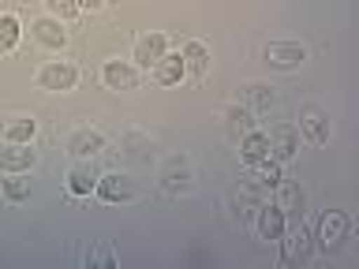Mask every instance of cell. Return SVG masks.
I'll return each mask as SVG.
<instances>
[{
  "instance_id": "44dd1931",
  "label": "cell",
  "mask_w": 359,
  "mask_h": 269,
  "mask_svg": "<svg viewBox=\"0 0 359 269\" xmlns=\"http://www.w3.org/2000/svg\"><path fill=\"white\" fill-rule=\"evenodd\" d=\"M34 134H38V120H30V116H15L4 123L8 142H34Z\"/></svg>"
},
{
  "instance_id": "30bf717a",
  "label": "cell",
  "mask_w": 359,
  "mask_h": 269,
  "mask_svg": "<svg viewBox=\"0 0 359 269\" xmlns=\"http://www.w3.org/2000/svg\"><path fill=\"white\" fill-rule=\"evenodd\" d=\"M30 34H34V41H38V45H45V49H64V45H67V34L60 27V19H34Z\"/></svg>"
},
{
  "instance_id": "603a6c76",
  "label": "cell",
  "mask_w": 359,
  "mask_h": 269,
  "mask_svg": "<svg viewBox=\"0 0 359 269\" xmlns=\"http://www.w3.org/2000/svg\"><path fill=\"white\" fill-rule=\"evenodd\" d=\"M255 172H258V184H262V187H277L280 179H285V176H280V161H277V157H266V161H258Z\"/></svg>"
},
{
  "instance_id": "4fadbf2b",
  "label": "cell",
  "mask_w": 359,
  "mask_h": 269,
  "mask_svg": "<svg viewBox=\"0 0 359 269\" xmlns=\"http://www.w3.org/2000/svg\"><path fill=\"white\" fill-rule=\"evenodd\" d=\"M285 213H280L277 206H266V202H262V206H258V235H262V240H280V235H285Z\"/></svg>"
},
{
  "instance_id": "ac0fdd59",
  "label": "cell",
  "mask_w": 359,
  "mask_h": 269,
  "mask_svg": "<svg viewBox=\"0 0 359 269\" xmlns=\"http://www.w3.org/2000/svg\"><path fill=\"white\" fill-rule=\"evenodd\" d=\"M180 56H184V64H187V75H206V67H210V49H206L202 41H184Z\"/></svg>"
},
{
  "instance_id": "9c48e42d",
  "label": "cell",
  "mask_w": 359,
  "mask_h": 269,
  "mask_svg": "<svg viewBox=\"0 0 359 269\" xmlns=\"http://www.w3.org/2000/svg\"><path fill=\"white\" fill-rule=\"evenodd\" d=\"M165 53H168V38H165V34H146V38L135 41V64H139V67H154Z\"/></svg>"
},
{
  "instance_id": "277c9868",
  "label": "cell",
  "mask_w": 359,
  "mask_h": 269,
  "mask_svg": "<svg viewBox=\"0 0 359 269\" xmlns=\"http://www.w3.org/2000/svg\"><path fill=\"white\" fill-rule=\"evenodd\" d=\"M38 165V153L30 150V142H8L0 150V172H30Z\"/></svg>"
},
{
  "instance_id": "8fae6325",
  "label": "cell",
  "mask_w": 359,
  "mask_h": 269,
  "mask_svg": "<svg viewBox=\"0 0 359 269\" xmlns=\"http://www.w3.org/2000/svg\"><path fill=\"white\" fill-rule=\"evenodd\" d=\"M105 150V134L94 131V127H79L72 139H67V153H75V157H94Z\"/></svg>"
},
{
  "instance_id": "d6986e66",
  "label": "cell",
  "mask_w": 359,
  "mask_h": 269,
  "mask_svg": "<svg viewBox=\"0 0 359 269\" xmlns=\"http://www.w3.org/2000/svg\"><path fill=\"white\" fill-rule=\"evenodd\" d=\"M285 240V235H280ZM307 254H311V235H307V228H292L288 232V240H285V258L288 262H307Z\"/></svg>"
},
{
  "instance_id": "3957f363",
  "label": "cell",
  "mask_w": 359,
  "mask_h": 269,
  "mask_svg": "<svg viewBox=\"0 0 359 269\" xmlns=\"http://www.w3.org/2000/svg\"><path fill=\"white\" fill-rule=\"evenodd\" d=\"M307 60V49L299 41H269L266 45V64L277 67V71H292Z\"/></svg>"
},
{
  "instance_id": "e0dca14e",
  "label": "cell",
  "mask_w": 359,
  "mask_h": 269,
  "mask_svg": "<svg viewBox=\"0 0 359 269\" xmlns=\"http://www.w3.org/2000/svg\"><path fill=\"white\" fill-rule=\"evenodd\" d=\"M240 153H243L247 165L266 161V157H269V139H266V131H247L243 139H240Z\"/></svg>"
},
{
  "instance_id": "cb8c5ba5",
  "label": "cell",
  "mask_w": 359,
  "mask_h": 269,
  "mask_svg": "<svg viewBox=\"0 0 359 269\" xmlns=\"http://www.w3.org/2000/svg\"><path fill=\"white\" fill-rule=\"evenodd\" d=\"M247 101H251V112H266V109H273V90L262 86V83H255V86H247Z\"/></svg>"
},
{
  "instance_id": "7402d4cb",
  "label": "cell",
  "mask_w": 359,
  "mask_h": 269,
  "mask_svg": "<svg viewBox=\"0 0 359 269\" xmlns=\"http://www.w3.org/2000/svg\"><path fill=\"white\" fill-rule=\"evenodd\" d=\"M19 19L15 15H0V53H11L19 45Z\"/></svg>"
},
{
  "instance_id": "7a4b0ae2",
  "label": "cell",
  "mask_w": 359,
  "mask_h": 269,
  "mask_svg": "<svg viewBox=\"0 0 359 269\" xmlns=\"http://www.w3.org/2000/svg\"><path fill=\"white\" fill-rule=\"evenodd\" d=\"M38 83H41V90H53V94L75 90V83H79V67H75L72 60H53V64H45L41 71H38Z\"/></svg>"
},
{
  "instance_id": "ffe728a7",
  "label": "cell",
  "mask_w": 359,
  "mask_h": 269,
  "mask_svg": "<svg viewBox=\"0 0 359 269\" xmlns=\"http://www.w3.org/2000/svg\"><path fill=\"white\" fill-rule=\"evenodd\" d=\"M262 184H258V179H243V184L240 187H236V206H240V213H251V209H258V206H262Z\"/></svg>"
},
{
  "instance_id": "2e32d148",
  "label": "cell",
  "mask_w": 359,
  "mask_h": 269,
  "mask_svg": "<svg viewBox=\"0 0 359 269\" xmlns=\"http://www.w3.org/2000/svg\"><path fill=\"white\" fill-rule=\"evenodd\" d=\"M161 179H165L168 191H187L191 187V165H187V157H168Z\"/></svg>"
},
{
  "instance_id": "8992f818",
  "label": "cell",
  "mask_w": 359,
  "mask_h": 269,
  "mask_svg": "<svg viewBox=\"0 0 359 269\" xmlns=\"http://www.w3.org/2000/svg\"><path fill=\"white\" fill-rule=\"evenodd\" d=\"M299 131L307 134V142H314V146L330 142V120H325V112L318 105H307L299 112Z\"/></svg>"
},
{
  "instance_id": "484cf974",
  "label": "cell",
  "mask_w": 359,
  "mask_h": 269,
  "mask_svg": "<svg viewBox=\"0 0 359 269\" xmlns=\"http://www.w3.org/2000/svg\"><path fill=\"white\" fill-rule=\"evenodd\" d=\"M4 195L11 202H22L30 195V179H22V172H11V179H4Z\"/></svg>"
},
{
  "instance_id": "d4e9b609",
  "label": "cell",
  "mask_w": 359,
  "mask_h": 269,
  "mask_svg": "<svg viewBox=\"0 0 359 269\" xmlns=\"http://www.w3.org/2000/svg\"><path fill=\"white\" fill-rule=\"evenodd\" d=\"M229 127H232V131H240V134L255 131V112H251V109L232 105V109H229Z\"/></svg>"
},
{
  "instance_id": "f1b7e54d",
  "label": "cell",
  "mask_w": 359,
  "mask_h": 269,
  "mask_svg": "<svg viewBox=\"0 0 359 269\" xmlns=\"http://www.w3.org/2000/svg\"><path fill=\"white\" fill-rule=\"evenodd\" d=\"M105 0H79V11H101Z\"/></svg>"
},
{
  "instance_id": "6da1fadb",
  "label": "cell",
  "mask_w": 359,
  "mask_h": 269,
  "mask_svg": "<svg viewBox=\"0 0 359 269\" xmlns=\"http://www.w3.org/2000/svg\"><path fill=\"white\" fill-rule=\"evenodd\" d=\"M348 235H352V217H348V213H341V209H330V213H325L322 224H318V240H322L325 251H341Z\"/></svg>"
},
{
  "instance_id": "9a60e30c",
  "label": "cell",
  "mask_w": 359,
  "mask_h": 269,
  "mask_svg": "<svg viewBox=\"0 0 359 269\" xmlns=\"http://www.w3.org/2000/svg\"><path fill=\"white\" fill-rule=\"evenodd\" d=\"M273 206L285 213V217H299V213H303V191H299V184H292V179H280Z\"/></svg>"
},
{
  "instance_id": "5bb4252c",
  "label": "cell",
  "mask_w": 359,
  "mask_h": 269,
  "mask_svg": "<svg viewBox=\"0 0 359 269\" xmlns=\"http://www.w3.org/2000/svg\"><path fill=\"white\" fill-rule=\"evenodd\" d=\"M97 187V168L90 165V161H83V165H75L72 172H67V191H72L75 198H86L90 191Z\"/></svg>"
},
{
  "instance_id": "52a82bcc",
  "label": "cell",
  "mask_w": 359,
  "mask_h": 269,
  "mask_svg": "<svg viewBox=\"0 0 359 269\" xmlns=\"http://www.w3.org/2000/svg\"><path fill=\"white\" fill-rule=\"evenodd\" d=\"M101 78H105L109 90H135V83H139V71H135L128 60H105V67H101Z\"/></svg>"
},
{
  "instance_id": "ba28073f",
  "label": "cell",
  "mask_w": 359,
  "mask_h": 269,
  "mask_svg": "<svg viewBox=\"0 0 359 269\" xmlns=\"http://www.w3.org/2000/svg\"><path fill=\"white\" fill-rule=\"evenodd\" d=\"M97 195L105 198V202H131L135 198V187H131V179L128 176H120V172H109V176H97Z\"/></svg>"
},
{
  "instance_id": "5b68a950",
  "label": "cell",
  "mask_w": 359,
  "mask_h": 269,
  "mask_svg": "<svg viewBox=\"0 0 359 269\" xmlns=\"http://www.w3.org/2000/svg\"><path fill=\"white\" fill-rule=\"evenodd\" d=\"M266 139H269V153H273L277 161H288V157L299 150V127H292V123H273Z\"/></svg>"
},
{
  "instance_id": "7c38bea8",
  "label": "cell",
  "mask_w": 359,
  "mask_h": 269,
  "mask_svg": "<svg viewBox=\"0 0 359 269\" xmlns=\"http://www.w3.org/2000/svg\"><path fill=\"white\" fill-rule=\"evenodd\" d=\"M184 75H187V64H184V56H180V53H165L161 60L154 64V78L161 86H176Z\"/></svg>"
},
{
  "instance_id": "4316f807",
  "label": "cell",
  "mask_w": 359,
  "mask_h": 269,
  "mask_svg": "<svg viewBox=\"0 0 359 269\" xmlns=\"http://www.w3.org/2000/svg\"><path fill=\"white\" fill-rule=\"evenodd\" d=\"M45 8H49V11H53V15L60 19V22L79 15V0H45Z\"/></svg>"
},
{
  "instance_id": "83f0119b",
  "label": "cell",
  "mask_w": 359,
  "mask_h": 269,
  "mask_svg": "<svg viewBox=\"0 0 359 269\" xmlns=\"http://www.w3.org/2000/svg\"><path fill=\"white\" fill-rule=\"evenodd\" d=\"M123 146H131L128 153H135V157H142V146H150V139H142V134H123Z\"/></svg>"
}]
</instances>
